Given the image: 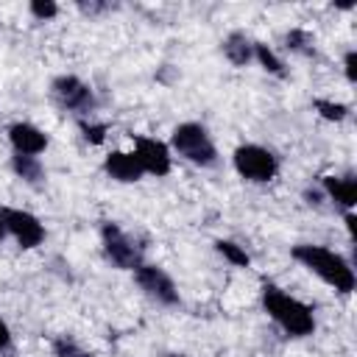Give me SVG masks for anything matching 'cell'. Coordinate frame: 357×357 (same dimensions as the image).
<instances>
[{"label":"cell","instance_id":"obj_1","mask_svg":"<svg viewBox=\"0 0 357 357\" xmlns=\"http://www.w3.org/2000/svg\"><path fill=\"white\" fill-rule=\"evenodd\" d=\"M290 257L304 271H310L312 276H318L324 284H329L332 290H337L343 296H349L357 284L351 262L343 254H337V251H332L321 243H298V245L290 248Z\"/></svg>","mask_w":357,"mask_h":357},{"label":"cell","instance_id":"obj_2","mask_svg":"<svg viewBox=\"0 0 357 357\" xmlns=\"http://www.w3.org/2000/svg\"><path fill=\"white\" fill-rule=\"evenodd\" d=\"M259 301L265 315L287 335V337H310L315 332V312L310 304H304L301 298L290 296L284 287L273 284V282H262L259 290Z\"/></svg>","mask_w":357,"mask_h":357},{"label":"cell","instance_id":"obj_3","mask_svg":"<svg viewBox=\"0 0 357 357\" xmlns=\"http://www.w3.org/2000/svg\"><path fill=\"white\" fill-rule=\"evenodd\" d=\"M170 151L195 167L218 165V145H215L209 128L195 120H184L170 131Z\"/></svg>","mask_w":357,"mask_h":357},{"label":"cell","instance_id":"obj_4","mask_svg":"<svg viewBox=\"0 0 357 357\" xmlns=\"http://www.w3.org/2000/svg\"><path fill=\"white\" fill-rule=\"evenodd\" d=\"M50 95H53V100H56L59 109L75 114L78 120H89L92 112L98 109L95 89H92L84 78H78V75H73V73L56 75V78L50 81Z\"/></svg>","mask_w":357,"mask_h":357},{"label":"cell","instance_id":"obj_5","mask_svg":"<svg viewBox=\"0 0 357 357\" xmlns=\"http://www.w3.org/2000/svg\"><path fill=\"white\" fill-rule=\"evenodd\" d=\"M231 165L240 178L251 184H268L279 176V156L257 142H243L231 151Z\"/></svg>","mask_w":357,"mask_h":357},{"label":"cell","instance_id":"obj_6","mask_svg":"<svg viewBox=\"0 0 357 357\" xmlns=\"http://www.w3.org/2000/svg\"><path fill=\"white\" fill-rule=\"evenodd\" d=\"M100 245H103L106 259L120 271H137L145 262L142 259V245L114 220L100 223Z\"/></svg>","mask_w":357,"mask_h":357},{"label":"cell","instance_id":"obj_7","mask_svg":"<svg viewBox=\"0 0 357 357\" xmlns=\"http://www.w3.org/2000/svg\"><path fill=\"white\" fill-rule=\"evenodd\" d=\"M0 215H3V223H6V234L25 251L31 248H39L47 237L45 231V223L28 212V209H20V206H0Z\"/></svg>","mask_w":357,"mask_h":357},{"label":"cell","instance_id":"obj_8","mask_svg":"<svg viewBox=\"0 0 357 357\" xmlns=\"http://www.w3.org/2000/svg\"><path fill=\"white\" fill-rule=\"evenodd\" d=\"M131 273H134L137 287H139L151 301H156V304H162V307H176V304H181L178 284L173 282V276H170L165 268L151 265V262H142V265H139L137 271H131Z\"/></svg>","mask_w":357,"mask_h":357},{"label":"cell","instance_id":"obj_9","mask_svg":"<svg viewBox=\"0 0 357 357\" xmlns=\"http://www.w3.org/2000/svg\"><path fill=\"white\" fill-rule=\"evenodd\" d=\"M131 145H134L131 153L137 156V162H139L145 176L162 178V176H167L173 170V151H170L167 142H162L156 137L137 134V137H131Z\"/></svg>","mask_w":357,"mask_h":357},{"label":"cell","instance_id":"obj_10","mask_svg":"<svg viewBox=\"0 0 357 357\" xmlns=\"http://www.w3.org/2000/svg\"><path fill=\"white\" fill-rule=\"evenodd\" d=\"M6 134H8L11 151H14V153H22V156H39V153H45L47 145H50V137H47L39 126H33V123H28V120L11 123V126L6 128Z\"/></svg>","mask_w":357,"mask_h":357},{"label":"cell","instance_id":"obj_11","mask_svg":"<svg viewBox=\"0 0 357 357\" xmlns=\"http://www.w3.org/2000/svg\"><path fill=\"white\" fill-rule=\"evenodd\" d=\"M103 173L109 178L120 181V184H134V181H139L145 176L139 162H137V156L131 151H120V148H114V151H109L103 156Z\"/></svg>","mask_w":357,"mask_h":357},{"label":"cell","instance_id":"obj_12","mask_svg":"<svg viewBox=\"0 0 357 357\" xmlns=\"http://www.w3.org/2000/svg\"><path fill=\"white\" fill-rule=\"evenodd\" d=\"M321 192L332 204H337L343 212H354V206H357V178L354 176H324Z\"/></svg>","mask_w":357,"mask_h":357},{"label":"cell","instance_id":"obj_13","mask_svg":"<svg viewBox=\"0 0 357 357\" xmlns=\"http://www.w3.org/2000/svg\"><path fill=\"white\" fill-rule=\"evenodd\" d=\"M223 56L229 64L245 67L248 61H254V39H248V33H243V31H231L223 39Z\"/></svg>","mask_w":357,"mask_h":357},{"label":"cell","instance_id":"obj_14","mask_svg":"<svg viewBox=\"0 0 357 357\" xmlns=\"http://www.w3.org/2000/svg\"><path fill=\"white\" fill-rule=\"evenodd\" d=\"M11 170L17 178H22L25 184L31 187H39L45 181V165L39 156H22V153H14L11 156Z\"/></svg>","mask_w":357,"mask_h":357},{"label":"cell","instance_id":"obj_15","mask_svg":"<svg viewBox=\"0 0 357 357\" xmlns=\"http://www.w3.org/2000/svg\"><path fill=\"white\" fill-rule=\"evenodd\" d=\"M254 61L265 70V73H271V75H276V78H284L287 75V64L276 56V50L271 47V45H265V42H254Z\"/></svg>","mask_w":357,"mask_h":357},{"label":"cell","instance_id":"obj_16","mask_svg":"<svg viewBox=\"0 0 357 357\" xmlns=\"http://www.w3.org/2000/svg\"><path fill=\"white\" fill-rule=\"evenodd\" d=\"M215 251H218L229 265H234V268H251V254L245 251V245H240V243H234V240H226V237L215 240Z\"/></svg>","mask_w":357,"mask_h":357},{"label":"cell","instance_id":"obj_17","mask_svg":"<svg viewBox=\"0 0 357 357\" xmlns=\"http://www.w3.org/2000/svg\"><path fill=\"white\" fill-rule=\"evenodd\" d=\"M50 349H53V357H95L89 349H84L73 335H56L50 340Z\"/></svg>","mask_w":357,"mask_h":357},{"label":"cell","instance_id":"obj_18","mask_svg":"<svg viewBox=\"0 0 357 357\" xmlns=\"http://www.w3.org/2000/svg\"><path fill=\"white\" fill-rule=\"evenodd\" d=\"M312 106H315V112H318L324 120H329V123H340V120L349 117V106L340 103V100H332V98H315Z\"/></svg>","mask_w":357,"mask_h":357},{"label":"cell","instance_id":"obj_19","mask_svg":"<svg viewBox=\"0 0 357 357\" xmlns=\"http://www.w3.org/2000/svg\"><path fill=\"white\" fill-rule=\"evenodd\" d=\"M284 45L293 50V53H301V56H310L312 53V45H315V36L304 28H290L284 33Z\"/></svg>","mask_w":357,"mask_h":357},{"label":"cell","instance_id":"obj_20","mask_svg":"<svg viewBox=\"0 0 357 357\" xmlns=\"http://www.w3.org/2000/svg\"><path fill=\"white\" fill-rule=\"evenodd\" d=\"M78 126H81V134H84V139L89 142V145H103L106 142V123H95L92 117L89 120H78Z\"/></svg>","mask_w":357,"mask_h":357},{"label":"cell","instance_id":"obj_21","mask_svg":"<svg viewBox=\"0 0 357 357\" xmlns=\"http://www.w3.org/2000/svg\"><path fill=\"white\" fill-rule=\"evenodd\" d=\"M28 11H31V17L39 20V22H50L53 17H59V6H56L53 0H31V3H28Z\"/></svg>","mask_w":357,"mask_h":357},{"label":"cell","instance_id":"obj_22","mask_svg":"<svg viewBox=\"0 0 357 357\" xmlns=\"http://www.w3.org/2000/svg\"><path fill=\"white\" fill-rule=\"evenodd\" d=\"M11 349H14V335H11V326L0 318V357L3 354H11Z\"/></svg>","mask_w":357,"mask_h":357},{"label":"cell","instance_id":"obj_23","mask_svg":"<svg viewBox=\"0 0 357 357\" xmlns=\"http://www.w3.org/2000/svg\"><path fill=\"white\" fill-rule=\"evenodd\" d=\"M343 73H346V78L354 84V78H357V50H354V47L346 50V56H343Z\"/></svg>","mask_w":357,"mask_h":357},{"label":"cell","instance_id":"obj_24","mask_svg":"<svg viewBox=\"0 0 357 357\" xmlns=\"http://www.w3.org/2000/svg\"><path fill=\"white\" fill-rule=\"evenodd\" d=\"M78 8H81L84 14H98V11H106L109 3H78Z\"/></svg>","mask_w":357,"mask_h":357},{"label":"cell","instance_id":"obj_25","mask_svg":"<svg viewBox=\"0 0 357 357\" xmlns=\"http://www.w3.org/2000/svg\"><path fill=\"white\" fill-rule=\"evenodd\" d=\"M6 237H8V234H6V223H3V215H0V243H3Z\"/></svg>","mask_w":357,"mask_h":357},{"label":"cell","instance_id":"obj_26","mask_svg":"<svg viewBox=\"0 0 357 357\" xmlns=\"http://www.w3.org/2000/svg\"><path fill=\"white\" fill-rule=\"evenodd\" d=\"M167 357H184V354H176V351H173V354H167Z\"/></svg>","mask_w":357,"mask_h":357}]
</instances>
